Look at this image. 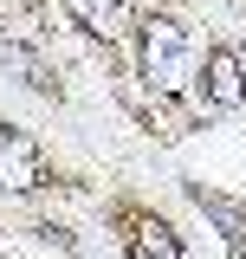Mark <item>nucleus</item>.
Here are the masks:
<instances>
[{
	"label": "nucleus",
	"instance_id": "nucleus-1",
	"mask_svg": "<svg viewBox=\"0 0 246 259\" xmlns=\"http://www.w3.org/2000/svg\"><path fill=\"white\" fill-rule=\"evenodd\" d=\"M136 59H143V78L155 91H182L188 71H194V52H188V32L175 20H143V39H136Z\"/></svg>",
	"mask_w": 246,
	"mask_h": 259
},
{
	"label": "nucleus",
	"instance_id": "nucleus-2",
	"mask_svg": "<svg viewBox=\"0 0 246 259\" xmlns=\"http://www.w3.org/2000/svg\"><path fill=\"white\" fill-rule=\"evenodd\" d=\"M201 104L208 110H240L246 104V65L233 46H214L208 65H201Z\"/></svg>",
	"mask_w": 246,
	"mask_h": 259
},
{
	"label": "nucleus",
	"instance_id": "nucleus-3",
	"mask_svg": "<svg viewBox=\"0 0 246 259\" xmlns=\"http://www.w3.org/2000/svg\"><path fill=\"white\" fill-rule=\"evenodd\" d=\"M39 182H46V162H39V143H32L26 130L0 123V188H13V194H32Z\"/></svg>",
	"mask_w": 246,
	"mask_h": 259
},
{
	"label": "nucleus",
	"instance_id": "nucleus-4",
	"mask_svg": "<svg viewBox=\"0 0 246 259\" xmlns=\"http://www.w3.org/2000/svg\"><path fill=\"white\" fill-rule=\"evenodd\" d=\"M65 13L91 39H123L130 32V0H65Z\"/></svg>",
	"mask_w": 246,
	"mask_h": 259
},
{
	"label": "nucleus",
	"instance_id": "nucleus-5",
	"mask_svg": "<svg viewBox=\"0 0 246 259\" xmlns=\"http://www.w3.org/2000/svg\"><path fill=\"white\" fill-rule=\"evenodd\" d=\"M130 259H182L175 227L155 221V214H136V221H130Z\"/></svg>",
	"mask_w": 246,
	"mask_h": 259
},
{
	"label": "nucleus",
	"instance_id": "nucleus-6",
	"mask_svg": "<svg viewBox=\"0 0 246 259\" xmlns=\"http://www.w3.org/2000/svg\"><path fill=\"white\" fill-rule=\"evenodd\" d=\"M0 71H13L26 91H52V65L39 59L32 46H20V39H0Z\"/></svg>",
	"mask_w": 246,
	"mask_h": 259
}]
</instances>
